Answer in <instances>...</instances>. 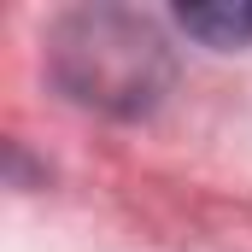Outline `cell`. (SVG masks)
I'll return each instance as SVG.
<instances>
[{"mask_svg": "<svg viewBox=\"0 0 252 252\" xmlns=\"http://www.w3.org/2000/svg\"><path fill=\"white\" fill-rule=\"evenodd\" d=\"M182 24L211 47H247L252 41V6H188Z\"/></svg>", "mask_w": 252, "mask_h": 252, "instance_id": "obj_1", "label": "cell"}]
</instances>
